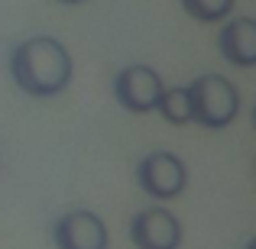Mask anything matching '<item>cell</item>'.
Returning a JSON list of instances; mask_svg holds the SVG:
<instances>
[{
	"mask_svg": "<svg viewBox=\"0 0 256 249\" xmlns=\"http://www.w3.org/2000/svg\"><path fill=\"white\" fill-rule=\"evenodd\" d=\"M156 110L162 113L169 123H175V126L192 123V107H188V91H185V87H162Z\"/></svg>",
	"mask_w": 256,
	"mask_h": 249,
	"instance_id": "8",
	"label": "cell"
},
{
	"mask_svg": "<svg viewBox=\"0 0 256 249\" xmlns=\"http://www.w3.org/2000/svg\"><path fill=\"white\" fill-rule=\"evenodd\" d=\"M114 94H117L120 107H126L130 113H152L162 94V78L150 65H130L117 75Z\"/></svg>",
	"mask_w": 256,
	"mask_h": 249,
	"instance_id": "4",
	"label": "cell"
},
{
	"mask_svg": "<svg viewBox=\"0 0 256 249\" xmlns=\"http://www.w3.org/2000/svg\"><path fill=\"white\" fill-rule=\"evenodd\" d=\"M10 75L16 87H23L32 97H52L72 81V55L58 39L32 36L13 49Z\"/></svg>",
	"mask_w": 256,
	"mask_h": 249,
	"instance_id": "1",
	"label": "cell"
},
{
	"mask_svg": "<svg viewBox=\"0 0 256 249\" xmlns=\"http://www.w3.org/2000/svg\"><path fill=\"white\" fill-rule=\"evenodd\" d=\"M185 91L192 120L208 126V130H220V126L234 123V117L240 113V94L224 75H201Z\"/></svg>",
	"mask_w": 256,
	"mask_h": 249,
	"instance_id": "2",
	"label": "cell"
},
{
	"mask_svg": "<svg viewBox=\"0 0 256 249\" xmlns=\"http://www.w3.org/2000/svg\"><path fill=\"white\" fill-rule=\"evenodd\" d=\"M218 45H220V55H224L227 62L240 65V68L256 65V23L246 19V16L230 19V23L220 29Z\"/></svg>",
	"mask_w": 256,
	"mask_h": 249,
	"instance_id": "7",
	"label": "cell"
},
{
	"mask_svg": "<svg viewBox=\"0 0 256 249\" xmlns=\"http://www.w3.org/2000/svg\"><path fill=\"white\" fill-rule=\"evenodd\" d=\"M246 249H256V243H246Z\"/></svg>",
	"mask_w": 256,
	"mask_h": 249,
	"instance_id": "11",
	"label": "cell"
},
{
	"mask_svg": "<svg viewBox=\"0 0 256 249\" xmlns=\"http://www.w3.org/2000/svg\"><path fill=\"white\" fill-rule=\"evenodd\" d=\"M136 181L150 198H159V201H172L185 191V162L172 152H150L143 156V162L136 168Z\"/></svg>",
	"mask_w": 256,
	"mask_h": 249,
	"instance_id": "3",
	"label": "cell"
},
{
	"mask_svg": "<svg viewBox=\"0 0 256 249\" xmlns=\"http://www.w3.org/2000/svg\"><path fill=\"white\" fill-rule=\"evenodd\" d=\"M182 10H188L201 23H218L234 10V0H182Z\"/></svg>",
	"mask_w": 256,
	"mask_h": 249,
	"instance_id": "9",
	"label": "cell"
},
{
	"mask_svg": "<svg viewBox=\"0 0 256 249\" xmlns=\"http://www.w3.org/2000/svg\"><path fill=\"white\" fill-rule=\"evenodd\" d=\"M52 240L58 249H107V227L94 211H72L56 220Z\"/></svg>",
	"mask_w": 256,
	"mask_h": 249,
	"instance_id": "6",
	"label": "cell"
},
{
	"mask_svg": "<svg viewBox=\"0 0 256 249\" xmlns=\"http://www.w3.org/2000/svg\"><path fill=\"white\" fill-rule=\"evenodd\" d=\"M58 3H82V0H58Z\"/></svg>",
	"mask_w": 256,
	"mask_h": 249,
	"instance_id": "10",
	"label": "cell"
},
{
	"mask_svg": "<svg viewBox=\"0 0 256 249\" xmlns=\"http://www.w3.org/2000/svg\"><path fill=\"white\" fill-rule=\"evenodd\" d=\"M130 240L136 249H178L182 224L166 207H146L130 220Z\"/></svg>",
	"mask_w": 256,
	"mask_h": 249,
	"instance_id": "5",
	"label": "cell"
}]
</instances>
